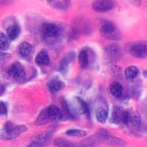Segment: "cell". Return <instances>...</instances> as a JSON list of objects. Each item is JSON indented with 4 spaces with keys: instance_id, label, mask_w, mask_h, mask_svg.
I'll return each instance as SVG.
<instances>
[{
    "instance_id": "cell-1",
    "label": "cell",
    "mask_w": 147,
    "mask_h": 147,
    "mask_svg": "<svg viewBox=\"0 0 147 147\" xmlns=\"http://www.w3.org/2000/svg\"><path fill=\"white\" fill-rule=\"evenodd\" d=\"M28 130L24 125H16L13 122L7 121L5 125L0 129V139L4 140H14Z\"/></svg>"
},
{
    "instance_id": "cell-2",
    "label": "cell",
    "mask_w": 147,
    "mask_h": 147,
    "mask_svg": "<svg viewBox=\"0 0 147 147\" xmlns=\"http://www.w3.org/2000/svg\"><path fill=\"white\" fill-rule=\"evenodd\" d=\"M61 28L57 24L52 22L44 23L42 26L41 33L44 40L49 44L52 42H55L61 36Z\"/></svg>"
},
{
    "instance_id": "cell-3",
    "label": "cell",
    "mask_w": 147,
    "mask_h": 147,
    "mask_svg": "<svg viewBox=\"0 0 147 147\" xmlns=\"http://www.w3.org/2000/svg\"><path fill=\"white\" fill-rule=\"evenodd\" d=\"M99 32L104 38L111 40H119L121 36L116 26L110 21H106L102 24L99 28Z\"/></svg>"
},
{
    "instance_id": "cell-4",
    "label": "cell",
    "mask_w": 147,
    "mask_h": 147,
    "mask_svg": "<svg viewBox=\"0 0 147 147\" xmlns=\"http://www.w3.org/2000/svg\"><path fill=\"white\" fill-rule=\"evenodd\" d=\"M9 77L19 83L25 82L26 72L22 64L18 61H15L10 65L7 70Z\"/></svg>"
},
{
    "instance_id": "cell-5",
    "label": "cell",
    "mask_w": 147,
    "mask_h": 147,
    "mask_svg": "<svg viewBox=\"0 0 147 147\" xmlns=\"http://www.w3.org/2000/svg\"><path fill=\"white\" fill-rule=\"evenodd\" d=\"M99 137L104 144L108 146H126V142L124 140L119 138L114 137L111 136L107 131L105 129H100L98 132Z\"/></svg>"
},
{
    "instance_id": "cell-6",
    "label": "cell",
    "mask_w": 147,
    "mask_h": 147,
    "mask_svg": "<svg viewBox=\"0 0 147 147\" xmlns=\"http://www.w3.org/2000/svg\"><path fill=\"white\" fill-rule=\"evenodd\" d=\"M121 51L118 44H112L105 48V57L108 62H115L120 59Z\"/></svg>"
},
{
    "instance_id": "cell-7",
    "label": "cell",
    "mask_w": 147,
    "mask_h": 147,
    "mask_svg": "<svg viewBox=\"0 0 147 147\" xmlns=\"http://www.w3.org/2000/svg\"><path fill=\"white\" fill-rule=\"evenodd\" d=\"M114 0H95L92 5V8L96 13H105L115 8Z\"/></svg>"
},
{
    "instance_id": "cell-8",
    "label": "cell",
    "mask_w": 147,
    "mask_h": 147,
    "mask_svg": "<svg viewBox=\"0 0 147 147\" xmlns=\"http://www.w3.org/2000/svg\"><path fill=\"white\" fill-rule=\"evenodd\" d=\"M129 53L136 58H146L147 54L146 44L145 42H138L132 44L129 49Z\"/></svg>"
},
{
    "instance_id": "cell-9",
    "label": "cell",
    "mask_w": 147,
    "mask_h": 147,
    "mask_svg": "<svg viewBox=\"0 0 147 147\" xmlns=\"http://www.w3.org/2000/svg\"><path fill=\"white\" fill-rule=\"evenodd\" d=\"M76 54L74 52H69L63 57V59L60 60V65H59V70L60 73L63 74H65L68 71L69 66L75 58Z\"/></svg>"
},
{
    "instance_id": "cell-10",
    "label": "cell",
    "mask_w": 147,
    "mask_h": 147,
    "mask_svg": "<svg viewBox=\"0 0 147 147\" xmlns=\"http://www.w3.org/2000/svg\"><path fill=\"white\" fill-rule=\"evenodd\" d=\"M47 112L49 121H60L62 119V111L60 110V109L57 106L54 105L49 106L47 108Z\"/></svg>"
},
{
    "instance_id": "cell-11",
    "label": "cell",
    "mask_w": 147,
    "mask_h": 147,
    "mask_svg": "<svg viewBox=\"0 0 147 147\" xmlns=\"http://www.w3.org/2000/svg\"><path fill=\"white\" fill-rule=\"evenodd\" d=\"M47 88L52 94H55L63 88L65 84L58 78H52L47 82Z\"/></svg>"
},
{
    "instance_id": "cell-12",
    "label": "cell",
    "mask_w": 147,
    "mask_h": 147,
    "mask_svg": "<svg viewBox=\"0 0 147 147\" xmlns=\"http://www.w3.org/2000/svg\"><path fill=\"white\" fill-rule=\"evenodd\" d=\"M51 138V134L49 132H44L39 135L36 139L30 143L28 146H44L47 144L48 140Z\"/></svg>"
},
{
    "instance_id": "cell-13",
    "label": "cell",
    "mask_w": 147,
    "mask_h": 147,
    "mask_svg": "<svg viewBox=\"0 0 147 147\" xmlns=\"http://www.w3.org/2000/svg\"><path fill=\"white\" fill-rule=\"evenodd\" d=\"M33 51V46L27 41L22 42L18 47V53L21 57L27 58L31 55Z\"/></svg>"
},
{
    "instance_id": "cell-14",
    "label": "cell",
    "mask_w": 147,
    "mask_h": 147,
    "mask_svg": "<svg viewBox=\"0 0 147 147\" xmlns=\"http://www.w3.org/2000/svg\"><path fill=\"white\" fill-rule=\"evenodd\" d=\"M124 110L120 107H115L113 110L110 121L114 124H121Z\"/></svg>"
},
{
    "instance_id": "cell-15",
    "label": "cell",
    "mask_w": 147,
    "mask_h": 147,
    "mask_svg": "<svg viewBox=\"0 0 147 147\" xmlns=\"http://www.w3.org/2000/svg\"><path fill=\"white\" fill-rule=\"evenodd\" d=\"M50 62V58L47 51L42 50L37 54L35 58V63L39 65H48Z\"/></svg>"
},
{
    "instance_id": "cell-16",
    "label": "cell",
    "mask_w": 147,
    "mask_h": 147,
    "mask_svg": "<svg viewBox=\"0 0 147 147\" xmlns=\"http://www.w3.org/2000/svg\"><path fill=\"white\" fill-rule=\"evenodd\" d=\"M139 74V69L136 65H129L124 71V76L127 81L132 82L137 77Z\"/></svg>"
},
{
    "instance_id": "cell-17",
    "label": "cell",
    "mask_w": 147,
    "mask_h": 147,
    "mask_svg": "<svg viewBox=\"0 0 147 147\" xmlns=\"http://www.w3.org/2000/svg\"><path fill=\"white\" fill-rule=\"evenodd\" d=\"M129 113L128 125H131L134 128L138 129L141 124V119H140V114L137 111H131Z\"/></svg>"
},
{
    "instance_id": "cell-18",
    "label": "cell",
    "mask_w": 147,
    "mask_h": 147,
    "mask_svg": "<svg viewBox=\"0 0 147 147\" xmlns=\"http://www.w3.org/2000/svg\"><path fill=\"white\" fill-rule=\"evenodd\" d=\"M21 33V27L18 24H13L10 26L7 30V38L10 40H13L19 36Z\"/></svg>"
},
{
    "instance_id": "cell-19",
    "label": "cell",
    "mask_w": 147,
    "mask_h": 147,
    "mask_svg": "<svg viewBox=\"0 0 147 147\" xmlns=\"http://www.w3.org/2000/svg\"><path fill=\"white\" fill-rule=\"evenodd\" d=\"M110 91L113 96L116 99H119L123 95V87L119 82H113L110 86Z\"/></svg>"
},
{
    "instance_id": "cell-20",
    "label": "cell",
    "mask_w": 147,
    "mask_h": 147,
    "mask_svg": "<svg viewBox=\"0 0 147 147\" xmlns=\"http://www.w3.org/2000/svg\"><path fill=\"white\" fill-rule=\"evenodd\" d=\"M76 101H77V108L79 113L89 114L88 104L81 97H76Z\"/></svg>"
},
{
    "instance_id": "cell-21",
    "label": "cell",
    "mask_w": 147,
    "mask_h": 147,
    "mask_svg": "<svg viewBox=\"0 0 147 147\" xmlns=\"http://www.w3.org/2000/svg\"><path fill=\"white\" fill-rule=\"evenodd\" d=\"M78 60L80 65L82 69H87L89 65V57L88 53L86 50H82L79 53Z\"/></svg>"
},
{
    "instance_id": "cell-22",
    "label": "cell",
    "mask_w": 147,
    "mask_h": 147,
    "mask_svg": "<svg viewBox=\"0 0 147 147\" xmlns=\"http://www.w3.org/2000/svg\"><path fill=\"white\" fill-rule=\"evenodd\" d=\"M96 120L102 124H105L108 118V111L105 108H98L96 110Z\"/></svg>"
},
{
    "instance_id": "cell-23",
    "label": "cell",
    "mask_w": 147,
    "mask_h": 147,
    "mask_svg": "<svg viewBox=\"0 0 147 147\" xmlns=\"http://www.w3.org/2000/svg\"><path fill=\"white\" fill-rule=\"evenodd\" d=\"M49 121H49L48 115H47V108H46L40 113V114H39L38 116L37 117L36 120H35V124L37 126H42L48 123Z\"/></svg>"
},
{
    "instance_id": "cell-24",
    "label": "cell",
    "mask_w": 147,
    "mask_h": 147,
    "mask_svg": "<svg viewBox=\"0 0 147 147\" xmlns=\"http://www.w3.org/2000/svg\"><path fill=\"white\" fill-rule=\"evenodd\" d=\"M65 135L70 137L83 138L87 136V132L85 130L79 129H71L65 132Z\"/></svg>"
},
{
    "instance_id": "cell-25",
    "label": "cell",
    "mask_w": 147,
    "mask_h": 147,
    "mask_svg": "<svg viewBox=\"0 0 147 147\" xmlns=\"http://www.w3.org/2000/svg\"><path fill=\"white\" fill-rule=\"evenodd\" d=\"M10 47L9 39L3 32L0 33V50L6 51Z\"/></svg>"
},
{
    "instance_id": "cell-26",
    "label": "cell",
    "mask_w": 147,
    "mask_h": 147,
    "mask_svg": "<svg viewBox=\"0 0 147 147\" xmlns=\"http://www.w3.org/2000/svg\"><path fill=\"white\" fill-rule=\"evenodd\" d=\"M54 145L60 147H70L73 146L74 144L69 140H67L62 138H57L54 140Z\"/></svg>"
},
{
    "instance_id": "cell-27",
    "label": "cell",
    "mask_w": 147,
    "mask_h": 147,
    "mask_svg": "<svg viewBox=\"0 0 147 147\" xmlns=\"http://www.w3.org/2000/svg\"><path fill=\"white\" fill-rule=\"evenodd\" d=\"M7 113V107L6 104L0 101V115H6Z\"/></svg>"
},
{
    "instance_id": "cell-28",
    "label": "cell",
    "mask_w": 147,
    "mask_h": 147,
    "mask_svg": "<svg viewBox=\"0 0 147 147\" xmlns=\"http://www.w3.org/2000/svg\"><path fill=\"white\" fill-rule=\"evenodd\" d=\"M128 1L135 7H140L141 5V0H128Z\"/></svg>"
},
{
    "instance_id": "cell-29",
    "label": "cell",
    "mask_w": 147,
    "mask_h": 147,
    "mask_svg": "<svg viewBox=\"0 0 147 147\" xmlns=\"http://www.w3.org/2000/svg\"><path fill=\"white\" fill-rule=\"evenodd\" d=\"M10 57V55L8 53H5L3 52H0V61L1 60H6V59Z\"/></svg>"
},
{
    "instance_id": "cell-30",
    "label": "cell",
    "mask_w": 147,
    "mask_h": 147,
    "mask_svg": "<svg viewBox=\"0 0 147 147\" xmlns=\"http://www.w3.org/2000/svg\"><path fill=\"white\" fill-rule=\"evenodd\" d=\"M53 1H55V0H47V2H52Z\"/></svg>"
},
{
    "instance_id": "cell-31",
    "label": "cell",
    "mask_w": 147,
    "mask_h": 147,
    "mask_svg": "<svg viewBox=\"0 0 147 147\" xmlns=\"http://www.w3.org/2000/svg\"><path fill=\"white\" fill-rule=\"evenodd\" d=\"M2 86L1 85V84H0V90H2Z\"/></svg>"
}]
</instances>
